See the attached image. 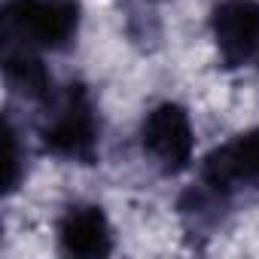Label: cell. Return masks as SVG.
<instances>
[{
	"instance_id": "cell-1",
	"label": "cell",
	"mask_w": 259,
	"mask_h": 259,
	"mask_svg": "<svg viewBox=\"0 0 259 259\" xmlns=\"http://www.w3.org/2000/svg\"><path fill=\"white\" fill-rule=\"evenodd\" d=\"M7 25L28 49H64L76 37V0H10Z\"/></svg>"
},
{
	"instance_id": "cell-2",
	"label": "cell",
	"mask_w": 259,
	"mask_h": 259,
	"mask_svg": "<svg viewBox=\"0 0 259 259\" xmlns=\"http://www.w3.org/2000/svg\"><path fill=\"white\" fill-rule=\"evenodd\" d=\"M141 144H144V153L153 159V165L162 168L165 174L186 171L195 153V128L189 113L171 101L159 104L144 116Z\"/></svg>"
},
{
	"instance_id": "cell-3",
	"label": "cell",
	"mask_w": 259,
	"mask_h": 259,
	"mask_svg": "<svg viewBox=\"0 0 259 259\" xmlns=\"http://www.w3.org/2000/svg\"><path fill=\"white\" fill-rule=\"evenodd\" d=\"M201 180L213 195L259 183V128L220 144L201 165Z\"/></svg>"
},
{
	"instance_id": "cell-4",
	"label": "cell",
	"mask_w": 259,
	"mask_h": 259,
	"mask_svg": "<svg viewBox=\"0 0 259 259\" xmlns=\"http://www.w3.org/2000/svg\"><path fill=\"white\" fill-rule=\"evenodd\" d=\"M210 31L229 67L247 64L259 52V0H220Z\"/></svg>"
},
{
	"instance_id": "cell-5",
	"label": "cell",
	"mask_w": 259,
	"mask_h": 259,
	"mask_svg": "<svg viewBox=\"0 0 259 259\" xmlns=\"http://www.w3.org/2000/svg\"><path fill=\"white\" fill-rule=\"evenodd\" d=\"M58 244L64 253H76V256L110 253L113 235H110V223H107L104 210L95 204L70 207L58 223Z\"/></svg>"
}]
</instances>
